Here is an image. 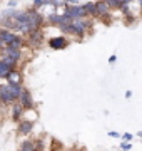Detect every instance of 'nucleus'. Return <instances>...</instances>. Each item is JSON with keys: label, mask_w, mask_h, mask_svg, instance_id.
<instances>
[{"label": "nucleus", "mask_w": 142, "mask_h": 151, "mask_svg": "<svg viewBox=\"0 0 142 151\" xmlns=\"http://www.w3.org/2000/svg\"><path fill=\"white\" fill-rule=\"evenodd\" d=\"M22 87L20 86H2L0 87V101L2 103H10V101H15L20 97L22 94Z\"/></svg>", "instance_id": "nucleus-1"}, {"label": "nucleus", "mask_w": 142, "mask_h": 151, "mask_svg": "<svg viewBox=\"0 0 142 151\" xmlns=\"http://www.w3.org/2000/svg\"><path fill=\"white\" fill-rule=\"evenodd\" d=\"M72 29H74V34L75 35H82L85 32V29L89 27V20H82V19H75V20H72Z\"/></svg>", "instance_id": "nucleus-2"}, {"label": "nucleus", "mask_w": 142, "mask_h": 151, "mask_svg": "<svg viewBox=\"0 0 142 151\" xmlns=\"http://www.w3.org/2000/svg\"><path fill=\"white\" fill-rule=\"evenodd\" d=\"M49 44L52 49H64L67 45V40L65 37H55V39H50Z\"/></svg>", "instance_id": "nucleus-3"}, {"label": "nucleus", "mask_w": 142, "mask_h": 151, "mask_svg": "<svg viewBox=\"0 0 142 151\" xmlns=\"http://www.w3.org/2000/svg\"><path fill=\"white\" fill-rule=\"evenodd\" d=\"M20 104L23 108H32V97L27 91H22V94H20Z\"/></svg>", "instance_id": "nucleus-4"}, {"label": "nucleus", "mask_w": 142, "mask_h": 151, "mask_svg": "<svg viewBox=\"0 0 142 151\" xmlns=\"http://www.w3.org/2000/svg\"><path fill=\"white\" fill-rule=\"evenodd\" d=\"M15 37L17 35H13V34L9 32V30H2V32H0V42L2 44H10Z\"/></svg>", "instance_id": "nucleus-5"}, {"label": "nucleus", "mask_w": 142, "mask_h": 151, "mask_svg": "<svg viewBox=\"0 0 142 151\" xmlns=\"http://www.w3.org/2000/svg\"><path fill=\"white\" fill-rule=\"evenodd\" d=\"M95 9H97V15L105 17L109 14V7H107L105 2H95Z\"/></svg>", "instance_id": "nucleus-6"}, {"label": "nucleus", "mask_w": 142, "mask_h": 151, "mask_svg": "<svg viewBox=\"0 0 142 151\" xmlns=\"http://www.w3.org/2000/svg\"><path fill=\"white\" fill-rule=\"evenodd\" d=\"M7 79L10 82V86H18V82H20V74H18V72H10Z\"/></svg>", "instance_id": "nucleus-7"}, {"label": "nucleus", "mask_w": 142, "mask_h": 151, "mask_svg": "<svg viewBox=\"0 0 142 151\" xmlns=\"http://www.w3.org/2000/svg\"><path fill=\"white\" fill-rule=\"evenodd\" d=\"M32 128H33V124L30 123V121H23V123H20V128H18V129H20L22 134H27V133L32 131Z\"/></svg>", "instance_id": "nucleus-8"}, {"label": "nucleus", "mask_w": 142, "mask_h": 151, "mask_svg": "<svg viewBox=\"0 0 142 151\" xmlns=\"http://www.w3.org/2000/svg\"><path fill=\"white\" fill-rule=\"evenodd\" d=\"M12 72V69L9 65L4 62V60H0V77H9V74Z\"/></svg>", "instance_id": "nucleus-9"}, {"label": "nucleus", "mask_w": 142, "mask_h": 151, "mask_svg": "<svg viewBox=\"0 0 142 151\" xmlns=\"http://www.w3.org/2000/svg\"><path fill=\"white\" fill-rule=\"evenodd\" d=\"M7 57L9 59H12L13 62H17V60L20 59V50H10V49H7Z\"/></svg>", "instance_id": "nucleus-10"}, {"label": "nucleus", "mask_w": 142, "mask_h": 151, "mask_svg": "<svg viewBox=\"0 0 142 151\" xmlns=\"http://www.w3.org/2000/svg\"><path fill=\"white\" fill-rule=\"evenodd\" d=\"M20 45H22V39L15 37L10 44H9V49H10V50H18V47H20Z\"/></svg>", "instance_id": "nucleus-11"}, {"label": "nucleus", "mask_w": 142, "mask_h": 151, "mask_svg": "<svg viewBox=\"0 0 142 151\" xmlns=\"http://www.w3.org/2000/svg\"><path fill=\"white\" fill-rule=\"evenodd\" d=\"M20 151H35V145H33L32 141H25L22 145V150Z\"/></svg>", "instance_id": "nucleus-12"}, {"label": "nucleus", "mask_w": 142, "mask_h": 151, "mask_svg": "<svg viewBox=\"0 0 142 151\" xmlns=\"http://www.w3.org/2000/svg\"><path fill=\"white\" fill-rule=\"evenodd\" d=\"M40 39H42V37H40V34H38L37 30H33L32 35H30V40H32V42H38Z\"/></svg>", "instance_id": "nucleus-13"}, {"label": "nucleus", "mask_w": 142, "mask_h": 151, "mask_svg": "<svg viewBox=\"0 0 142 151\" xmlns=\"http://www.w3.org/2000/svg\"><path fill=\"white\" fill-rule=\"evenodd\" d=\"M20 113H22V106H15V108H13V118L18 119V114Z\"/></svg>", "instance_id": "nucleus-14"}, {"label": "nucleus", "mask_w": 142, "mask_h": 151, "mask_svg": "<svg viewBox=\"0 0 142 151\" xmlns=\"http://www.w3.org/2000/svg\"><path fill=\"white\" fill-rule=\"evenodd\" d=\"M49 2H44V0H35L33 2V7H42V5H47Z\"/></svg>", "instance_id": "nucleus-15"}, {"label": "nucleus", "mask_w": 142, "mask_h": 151, "mask_svg": "<svg viewBox=\"0 0 142 151\" xmlns=\"http://www.w3.org/2000/svg\"><path fill=\"white\" fill-rule=\"evenodd\" d=\"M122 150H129V148H131V145H129V143H122Z\"/></svg>", "instance_id": "nucleus-16"}, {"label": "nucleus", "mask_w": 142, "mask_h": 151, "mask_svg": "<svg viewBox=\"0 0 142 151\" xmlns=\"http://www.w3.org/2000/svg\"><path fill=\"white\" fill-rule=\"evenodd\" d=\"M115 59H117V57H115V55H112V57L109 59V62H110V64H114V62H115Z\"/></svg>", "instance_id": "nucleus-17"}, {"label": "nucleus", "mask_w": 142, "mask_h": 151, "mask_svg": "<svg viewBox=\"0 0 142 151\" xmlns=\"http://www.w3.org/2000/svg\"><path fill=\"white\" fill-rule=\"evenodd\" d=\"M124 138H126V139H132V134H129V133H127V134H124Z\"/></svg>", "instance_id": "nucleus-18"}, {"label": "nucleus", "mask_w": 142, "mask_h": 151, "mask_svg": "<svg viewBox=\"0 0 142 151\" xmlns=\"http://www.w3.org/2000/svg\"><path fill=\"white\" fill-rule=\"evenodd\" d=\"M0 47H2V42H0Z\"/></svg>", "instance_id": "nucleus-19"}, {"label": "nucleus", "mask_w": 142, "mask_h": 151, "mask_svg": "<svg viewBox=\"0 0 142 151\" xmlns=\"http://www.w3.org/2000/svg\"><path fill=\"white\" fill-rule=\"evenodd\" d=\"M141 7H142V2H141Z\"/></svg>", "instance_id": "nucleus-20"}]
</instances>
